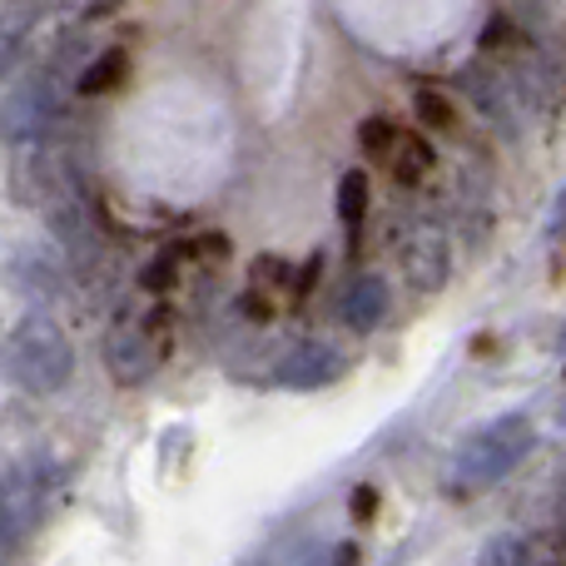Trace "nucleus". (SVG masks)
<instances>
[{"instance_id":"f257e3e1","label":"nucleus","mask_w":566,"mask_h":566,"mask_svg":"<svg viewBox=\"0 0 566 566\" xmlns=\"http://www.w3.org/2000/svg\"><path fill=\"white\" fill-rule=\"evenodd\" d=\"M532 448H537V422H532L527 412H502V418H492L488 428H478L452 452L448 472H442V492H448L452 502H472L478 492L512 478Z\"/></svg>"},{"instance_id":"f03ea898","label":"nucleus","mask_w":566,"mask_h":566,"mask_svg":"<svg viewBox=\"0 0 566 566\" xmlns=\"http://www.w3.org/2000/svg\"><path fill=\"white\" fill-rule=\"evenodd\" d=\"M0 368H6V378L15 388L35 392V398H55L75 378V343L65 338V328L55 318L30 313L0 343Z\"/></svg>"},{"instance_id":"7ed1b4c3","label":"nucleus","mask_w":566,"mask_h":566,"mask_svg":"<svg viewBox=\"0 0 566 566\" xmlns=\"http://www.w3.org/2000/svg\"><path fill=\"white\" fill-rule=\"evenodd\" d=\"M55 492H60V468L45 452L0 472V552H15L20 542H30L45 527Z\"/></svg>"},{"instance_id":"20e7f679","label":"nucleus","mask_w":566,"mask_h":566,"mask_svg":"<svg viewBox=\"0 0 566 566\" xmlns=\"http://www.w3.org/2000/svg\"><path fill=\"white\" fill-rule=\"evenodd\" d=\"M169 348V313L155 308V313H125L115 328L105 333V368L119 388H139L149 382L159 368H165Z\"/></svg>"},{"instance_id":"39448f33","label":"nucleus","mask_w":566,"mask_h":566,"mask_svg":"<svg viewBox=\"0 0 566 566\" xmlns=\"http://www.w3.org/2000/svg\"><path fill=\"white\" fill-rule=\"evenodd\" d=\"M60 109V80L55 70H35L25 75L6 99H0V139L6 145H30V139H50Z\"/></svg>"},{"instance_id":"423d86ee","label":"nucleus","mask_w":566,"mask_h":566,"mask_svg":"<svg viewBox=\"0 0 566 566\" xmlns=\"http://www.w3.org/2000/svg\"><path fill=\"white\" fill-rule=\"evenodd\" d=\"M75 185L65 155H60L55 139H30V145H10V195L20 205L45 209L55 195Z\"/></svg>"},{"instance_id":"0eeeda50","label":"nucleus","mask_w":566,"mask_h":566,"mask_svg":"<svg viewBox=\"0 0 566 566\" xmlns=\"http://www.w3.org/2000/svg\"><path fill=\"white\" fill-rule=\"evenodd\" d=\"M398 269L412 293H442L452 279V244L438 224H412L398 244Z\"/></svg>"},{"instance_id":"6e6552de","label":"nucleus","mask_w":566,"mask_h":566,"mask_svg":"<svg viewBox=\"0 0 566 566\" xmlns=\"http://www.w3.org/2000/svg\"><path fill=\"white\" fill-rule=\"evenodd\" d=\"M343 373H348V353H338L333 343H323V338H303V343H293V348L279 358L274 378L283 382V388L313 392V388L338 382Z\"/></svg>"},{"instance_id":"1a4fd4ad","label":"nucleus","mask_w":566,"mask_h":566,"mask_svg":"<svg viewBox=\"0 0 566 566\" xmlns=\"http://www.w3.org/2000/svg\"><path fill=\"white\" fill-rule=\"evenodd\" d=\"M388 308H392L388 283H382L378 274H358L348 289H343L338 318L348 323L353 333H373V328H382V323H388Z\"/></svg>"},{"instance_id":"9d476101","label":"nucleus","mask_w":566,"mask_h":566,"mask_svg":"<svg viewBox=\"0 0 566 566\" xmlns=\"http://www.w3.org/2000/svg\"><path fill=\"white\" fill-rule=\"evenodd\" d=\"M10 274H15V283L30 293V298H55V293L65 289L60 264L50 254H40V249H20V254L10 259Z\"/></svg>"},{"instance_id":"9b49d317","label":"nucleus","mask_w":566,"mask_h":566,"mask_svg":"<svg viewBox=\"0 0 566 566\" xmlns=\"http://www.w3.org/2000/svg\"><path fill=\"white\" fill-rule=\"evenodd\" d=\"M388 169L398 185H418V179L432 169V145L422 135H398L388 149Z\"/></svg>"},{"instance_id":"f8f14e48","label":"nucleus","mask_w":566,"mask_h":566,"mask_svg":"<svg viewBox=\"0 0 566 566\" xmlns=\"http://www.w3.org/2000/svg\"><path fill=\"white\" fill-rule=\"evenodd\" d=\"M30 30H35V15H30V10L0 6V80L15 70V60H20V50H25Z\"/></svg>"},{"instance_id":"ddd939ff","label":"nucleus","mask_w":566,"mask_h":566,"mask_svg":"<svg viewBox=\"0 0 566 566\" xmlns=\"http://www.w3.org/2000/svg\"><path fill=\"white\" fill-rule=\"evenodd\" d=\"M368 205H373V189H368V175L363 169H348L338 185V219L348 234H358L363 219H368Z\"/></svg>"},{"instance_id":"4468645a","label":"nucleus","mask_w":566,"mask_h":566,"mask_svg":"<svg viewBox=\"0 0 566 566\" xmlns=\"http://www.w3.org/2000/svg\"><path fill=\"white\" fill-rule=\"evenodd\" d=\"M129 75V55L125 50H105V55L95 60V65L80 75V95L95 99V95H109V90H119V80Z\"/></svg>"},{"instance_id":"2eb2a0df","label":"nucleus","mask_w":566,"mask_h":566,"mask_svg":"<svg viewBox=\"0 0 566 566\" xmlns=\"http://www.w3.org/2000/svg\"><path fill=\"white\" fill-rule=\"evenodd\" d=\"M478 566H532V547L522 537H512V532H502V537H492L482 547Z\"/></svg>"},{"instance_id":"dca6fc26","label":"nucleus","mask_w":566,"mask_h":566,"mask_svg":"<svg viewBox=\"0 0 566 566\" xmlns=\"http://www.w3.org/2000/svg\"><path fill=\"white\" fill-rule=\"evenodd\" d=\"M392 139H398V129H392V119H382V115H373L358 125V145H363V155H373V159H388Z\"/></svg>"},{"instance_id":"f3484780","label":"nucleus","mask_w":566,"mask_h":566,"mask_svg":"<svg viewBox=\"0 0 566 566\" xmlns=\"http://www.w3.org/2000/svg\"><path fill=\"white\" fill-rule=\"evenodd\" d=\"M175 279H179V254H175V249H165L155 264H145L139 289H145V293H169V289H175Z\"/></svg>"},{"instance_id":"a211bd4d","label":"nucleus","mask_w":566,"mask_h":566,"mask_svg":"<svg viewBox=\"0 0 566 566\" xmlns=\"http://www.w3.org/2000/svg\"><path fill=\"white\" fill-rule=\"evenodd\" d=\"M418 115H422V125L428 129H452V99H442V95H432V90H422L418 95Z\"/></svg>"},{"instance_id":"6ab92c4d","label":"nucleus","mask_w":566,"mask_h":566,"mask_svg":"<svg viewBox=\"0 0 566 566\" xmlns=\"http://www.w3.org/2000/svg\"><path fill=\"white\" fill-rule=\"evenodd\" d=\"M289 279V264H283L279 254H264L254 264V274H249V289H274V283Z\"/></svg>"},{"instance_id":"aec40b11","label":"nucleus","mask_w":566,"mask_h":566,"mask_svg":"<svg viewBox=\"0 0 566 566\" xmlns=\"http://www.w3.org/2000/svg\"><path fill=\"white\" fill-rule=\"evenodd\" d=\"M348 517L358 522H373L378 517V488H368V482H363V488H353V502H348Z\"/></svg>"},{"instance_id":"412c9836","label":"nucleus","mask_w":566,"mask_h":566,"mask_svg":"<svg viewBox=\"0 0 566 566\" xmlns=\"http://www.w3.org/2000/svg\"><path fill=\"white\" fill-rule=\"evenodd\" d=\"M195 254H205V264H224V259H229V239L224 234H199L195 239Z\"/></svg>"},{"instance_id":"4be33fe9","label":"nucleus","mask_w":566,"mask_h":566,"mask_svg":"<svg viewBox=\"0 0 566 566\" xmlns=\"http://www.w3.org/2000/svg\"><path fill=\"white\" fill-rule=\"evenodd\" d=\"M318 566H358V547H353V542H338V547L323 552Z\"/></svg>"},{"instance_id":"5701e85b","label":"nucleus","mask_w":566,"mask_h":566,"mask_svg":"<svg viewBox=\"0 0 566 566\" xmlns=\"http://www.w3.org/2000/svg\"><path fill=\"white\" fill-rule=\"evenodd\" d=\"M512 40V25H507V15H492V25L482 30V45L488 50H497V45H507Z\"/></svg>"},{"instance_id":"b1692460","label":"nucleus","mask_w":566,"mask_h":566,"mask_svg":"<svg viewBox=\"0 0 566 566\" xmlns=\"http://www.w3.org/2000/svg\"><path fill=\"white\" fill-rule=\"evenodd\" d=\"M318 259H308V269H303V279H298V289H293V303H303V298H308V289H313V283H318Z\"/></svg>"},{"instance_id":"393cba45","label":"nucleus","mask_w":566,"mask_h":566,"mask_svg":"<svg viewBox=\"0 0 566 566\" xmlns=\"http://www.w3.org/2000/svg\"><path fill=\"white\" fill-rule=\"evenodd\" d=\"M0 6H10V10H30V15H40V10L50 6V0H0Z\"/></svg>"}]
</instances>
